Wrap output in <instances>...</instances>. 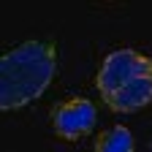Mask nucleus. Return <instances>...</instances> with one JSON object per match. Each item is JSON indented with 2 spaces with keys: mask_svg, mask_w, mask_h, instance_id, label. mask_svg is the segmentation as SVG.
<instances>
[{
  "mask_svg": "<svg viewBox=\"0 0 152 152\" xmlns=\"http://www.w3.org/2000/svg\"><path fill=\"white\" fill-rule=\"evenodd\" d=\"M133 147H136V144H133V133L128 128H122V125L109 128L98 139V144H95L98 152H130Z\"/></svg>",
  "mask_w": 152,
  "mask_h": 152,
  "instance_id": "obj_4",
  "label": "nucleus"
},
{
  "mask_svg": "<svg viewBox=\"0 0 152 152\" xmlns=\"http://www.w3.org/2000/svg\"><path fill=\"white\" fill-rule=\"evenodd\" d=\"M95 117H98V111H95L92 101L71 98V101L60 103L52 111V125H54V130H57L60 139L76 141V139L87 136V133L95 128Z\"/></svg>",
  "mask_w": 152,
  "mask_h": 152,
  "instance_id": "obj_3",
  "label": "nucleus"
},
{
  "mask_svg": "<svg viewBox=\"0 0 152 152\" xmlns=\"http://www.w3.org/2000/svg\"><path fill=\"white\" fill-rule=\"evenodd\" d=\"M103 103L117 114H133L152 103V60L136 49L106 54L98 71Z\"/></svg>",
  "mask_w": 152,
  "mask_h": 152,
  "instance_id": "obj_2",
  "label": "nucleus"
},
{
  "mask_svg": "<svg viewBox=\"0 0 152 152\" xmlns=\"http://www.w3.org/2000/svg\"><path fill=\"white\" fill-rule=\"evenodd\" d=\"M57 71V52L46 41H25L0 57V109L14 111L41 98Z\"/></svg>",
  "mask_w": 152,
  "mask_h": 152,
  "instance_id": "obj_1",
  "label": "nucleus"
}]
</instances>
